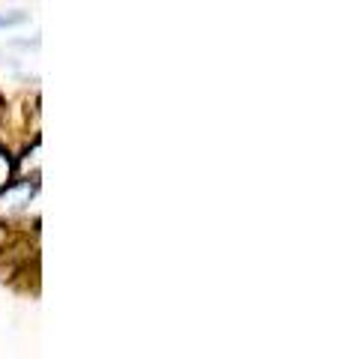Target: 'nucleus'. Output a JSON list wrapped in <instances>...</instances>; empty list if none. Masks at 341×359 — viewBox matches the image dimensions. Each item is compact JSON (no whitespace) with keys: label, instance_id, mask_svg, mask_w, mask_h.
I'll list each match as a JSON object with an SVG mask.
<instances>
[{"label":"nucleus","instance_id":"nucleus-1","mask_svg":"<svg viewBox=\"0 0 341 359\" xmlns=\"http://www.w3.org/2000/svg\"><path fill=\"white\" fill-rule=\"evenodd\" d=\"M9 177H13V162L6 153H0V189L9 186Z\"/></svg>","mask_w":341,"mask_h":359},{"label":"nucleus","instance_id":"nucleus-2","mask_svg":"<svg viewBox=\"0 0 341 359\" xmlns=\"http://www.w3.org/2000/svg\"><path fill=\"white\" fill-rule=\"evenodd\" d=\"M27 15L25 13H13V15H0V27H9V25H21Z\"/></svg>","mask_w":341,"mask_h":359}]
</instances>
